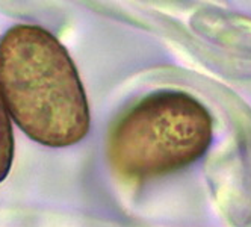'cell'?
<instances>
[{
    "instance_id": "cell-2",
    "label": "cell",
    "mask_w": 251,
    "mask_h": 227,
    "mask_svg": "<svg viewBox=\"0 0 251 227\" xmlns=\"http://www.w3.org/2000/svg\"><path fill=\"white\" fill-rule=\"evenodd\" d=\"M212 138V117L199 100L180 91L156 93L120 118L109 158L121 176L147 180L200 159Z\"/></svg>"
},
{
    "instance_id": "cell-1",
    "label": "cell",
    "mask_w": 251,
    "mask_h": 227,
    "mask_svg": "<svg viewBox=\"0 0 251 227\" xmlns=\"http://www.w3.org/2000/svg\"><path fill=\"white\" fill-rule=\"evenodd\" d=\"M0 93L35 143L68 147L86 136L89 106L67 49L41 26L17 25L0 40Z\"/></svg>"
},
{
    "instance_id": "cell-3",
    "label": "cell",
    "mask_w": 251,
    "mask_h": 227,
    "mask_svg": "<svg viewBox=\"0 0 251 227\" xmlns=\"http://www.w3.org/2000/svg\"><path fill=\"white\" fill-rule=\"evenodd\" d=\"M6 103L0 93V183L11 171L14 159V133Z\"/></svg>"
}]
</instances>
